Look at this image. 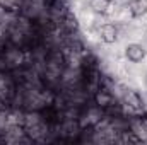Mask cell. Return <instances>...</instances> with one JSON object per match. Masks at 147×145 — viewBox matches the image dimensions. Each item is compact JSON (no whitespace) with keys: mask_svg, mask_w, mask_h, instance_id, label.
Returning a JSON list of instances; mask_svg holds the SVG:
<instances>
[{"mask_svg":"<svg viewBox=\"0 0 147 145\" xmlns=\"http://www.w3.org/2000/svg\"><path fill=\"white\" fill-rule=\"evenodd\" d=\"M125 56H127L128 62L139 63V62H142V60L146 58V50H144V46L139 44V43H130V44L125 48Z\"/></svg>","mask_w":147,"mask_h":145,"instance_id":"cell-1","label":"cell"},{"mask_svg":"<svg viewBox=\"0 0 147 145\" xmlns=\"http://www.w3.org/2000/svg\"><path fill=\"white\" fill-rule=\"evenodd\" d=\"M99 34H101L103 43H106V44H113V43H116V39H118V29H116L115 24L106 22V24L101 26Z\"/></svg>","mask_w":147,"mask_h":145,"instance_id":"cell-2","label":"cell"},{"mask_svg":"<svg viewBox=\"0 0 147 145\" xmlns=\"http://www.w3.org/2000/svg\"><path fill=\"white\" fill-rule=\"evenodd\" d=\"M128 10H130V15L139 19L142 15L147 14V0H130L128 2Z\"/></svg>","mask_w":147,"mask_h":145,"instance_id":"cell-3","label":"cell"},{"mask_svg":"<svg viewBox=\"0 0 147 145\" xmlns=\"http://www.w3.org/2000/svg\"><path fill=\"white\" fill-rule=\"evenodd\" d=\"M94 101H96V104L101 109H106V108H110V106H113V101L115 99H113V94L108 92L106 89H99L94 94Z\"/></svg>","mask_w":147,"mask_h":145,"instance_id":"cell-4","label":"cell"},{"mask_svg":"<svg viewBox=\"0 0 147 145\" xmlns=\"http://www.w3.org/2000/svg\"><path fill=\"white\" fill-rule=\"evenodd\" d=\"M89 7L96 14H106L110 9V2L108 0H89Z\"/></svg>","mask_w":147,"mask_h":145,"instance_id":"cell-5","label":"cell"},{"mask_svg":"<svg viewBox=\"0 0 147 145\" xmlns=\"http://www.w3.org/2000/svg\"><path fill=\"white\" fill-rule=\"evenodd\" d=\"M108 2H110V3H111V2H115V0H108Z\"/></svg>","mask_w":147,"mask_h":145,"instance_id":"cell-6","label":"cell"}]
</instances>
